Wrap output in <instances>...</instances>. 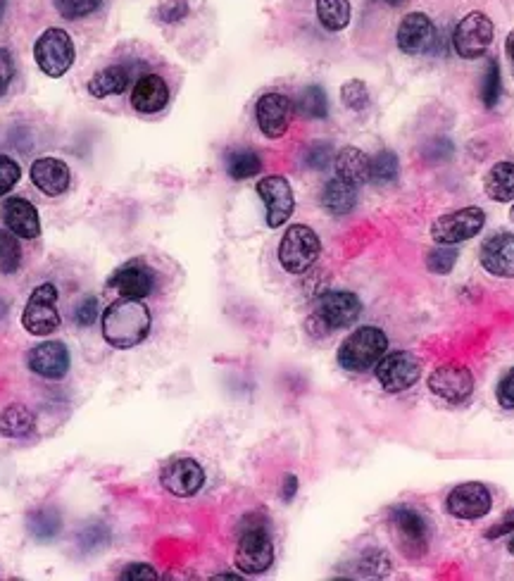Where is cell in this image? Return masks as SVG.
Returning a JSON list of instances; mask_svg holds the SVG:
<instances>
[{"label": "cell", "instance_id": "1", "mask_svg": "<svg viewBox=\"0 0 514 581\" xmlns=\"http://www.w3.org/2000/svg\"><path fill=\"white\" fill-rule=\"evenodd\" d=\"M150 324H153V317H150L148 305L136 298H122L103 312V339L112 348L127 351L148 339Z\"/></svg>", "mask_w": 514, "mask_h": 581}, {"label": "cell", "instance_id": "2", "mask_svg": "<svg viewBox=\"0 0 514 581\" xmlns=\"http://www.w3.org/2000/svg\"><path fill=\"white\" fill-rule=\"evenodd\" d=\"M388 351V336L376 327H360L338 348V365L348 372H367Z\"/></svg>", "mask_w": 514, "mask_h": 581}, {"label": "cell", "instance_id": "3", "mask_svg": "<svg viewBox=\"0 0 514 581\" xmlns=\"http://www.w3.org/2000/svg\"><path fill=\"white\" fill-rule=\"evenodd\" d=\"M274 562V546L265 520L257 515L246 517V527L238 536L236 567L246 574H265Z\"/></svg>", "mask_w": 514, "mask_h": 581}, {"label": "cell", "instance_id": "4", "mask_svg": "<svg viewBox=\"0 0 514 581\" xmlns=\"http://www.w3.org/2000/svg\"><path fill=\"white\" fill-rule=\"evenodd\" d=\"M319 253H322V241H319L315 229L305 227V224L288 227L279 243V262L288 274H305L315 265Z\"/></svg>", "mask_w": 514, "mask_h": 581}, {"label": "cell", "instance_id": "5", "mask_svg": "<svg viewBox=\"0 0 514 581\" xmlns=\"http://www.w3.org/2000/svg\"><path fill=\"white\" fill-rule=\"evenodd\" d=\"M486 224V212L476 205L455 210L450 215H441L431 224V239L443 246H457V243L474 239L481 234Z\"/></svg>", "mask_w": 514, "mask_h": 581}, {"label": "cell", "instance_id": "6", "mask_svg": "<svg viewBox=\"0 0 514 581\" xmlns=\"http://www.w3.org/2000/svg\"><path fill=\"white\" fill-rule=\"evenodd\" d=\"M34 58L46 77H62L74 62V43L70 34L65 29H46L36 41Z\"/></svg>", "mask_w": 514, "mask_h": 581}, {"label": "cell", "instance_id": "7", "mask_svg": "<svg viewBox=\"0 0 514 581\" xmlns=\"http://www.w3.org/2000/svg\"><path fill=\"white\" fill-rule=\"evenodd\" d=\"M424 362L415 353L396 351L388 353L376 362V379H379L381 389L388 393H400L412 389L419 379H422Z\"/></svg>", "mask_w": 514, "mask_h": 581}, {"label": "cell", "instance_id": "8", "mask_svg": "<svg viewBox=\"0 0 514 581\" xmlns=\"http://www.w3.org/2000/svg\"><path fill=\"white\" fill-rule=\"evenodd\" d=\"M493 43V22L486 12H469L453 31V48L460 58L476 60L486 55Z\"/></svg>", "mask_w": 514, "mask_h": 581}, {"label": "cell", "instance_id": "9", "mask_svg": "<svg viewBox=\"0 0 514 581\" xmlns=\"http://www.w3.org/2000/svg\"><path fill=\"white\" fill-rule=\"evenodd\" d=\"M362 312V303L350 291H329L317 301V312L310 322L319 324V334H329L334 329L350 327L357 322Z\"/></svg>", "mask_w": 514, "mask_h": 581}, {"label": "cell", "instance_id": "10", "mask_svg": "<svg viewBox=\"0 0 514 581\" xmlns=\"http://www.w3.org/2000/svg\"><path fill=\"white\" fill-rule=\"evenodd\" d=\"M391 529L398 548L410 558H419L429 548V522L422 512L412 508H396L391 512Z\"/></svg>", "mask_w": 514, "mask_h": 581}, {"label": "cell", "instance_id": "11", "mask_svg": "<svg viewBox=\"0 0 514 581\" xmlns=\"http://www.w3.org/2000/svg\"><path fill=\"white\" fill-rule=\"evenodd\" d=\"M55 303H58V289L53 284H41L31 293L27 308L22 312V324L31 336H48L60 327Z\"/></svg>", "mask_w": 514, "mask_h": 581}, {"label": "cell", "instance_id": "12", "mask_svg": "<svg viewBox=\"0 0 514 581\" xmlns=\"http://www.w3.org/2000/svg\"><path fill=\"white\" fill-rule=\"evenodd\" d=\"M257 196L267 205V224L269 229H279L291 220L293 210H296V198H293L291 184L288 179L272 174V177H262L257 181Z\"/></svg>", "mask_w": 514, "mask_h": 581}, {"label": "cell", "instance_id": "13", "mask_svg": "<svg viewBox=\"0 0 514 581\" xmlns=\"http://www.w3.org/2000/svg\"><path fill=\"white\" fill-rule=\"evenodd\" d=\"M398 48L405 55H429L438 46L436 24L424 12H410L398 24Z\"/></svg>", "mask_w": 514, "mask_h": 581}, {"label": "cell", "instance_id": "14", "mask_svg": "<svg viewBox=\"0 0 514 581\" xmlns=\"http://www.w3.org/2000/svg\"><path fill=\"white\" fill-rule=\"evenodd\" d=\"M162 489L177 498H191L203 489L205 472L193 458H172L160 472Z\"/></svg>", "mask_w": 514, "mask_h": 581}, {"label": "cell", "instance_id": "15", "mask_svg": "<svg viewBox=\"0 0 514 581\" xmlns=\"http://www.w3.org/2000/svg\"><path fill=\"white\" fill-rule=\"evenodd\" d=\"M448 512L457 520H481L491 512L493 498L491 491L479 481H467V484L455 486L448 496Z\"/></svg>", "mask_w": 514, "mask_h": 581}, {"label": "cell", "instance_id": "16", "mask_svg": "<svg viewBox=\"0 0 514 581\" xmlns=\"http://www.w3.org/2000/svg\"><path fill=\"white\" fill-rule=\"evenodd\" d=\"M429 389L448 403H465L474 391V377L465 365H441L431 372Z\"/></svg>", "mask_w": 514, "mask_h": 581}, {"label": "cell", "instance_id": "17", "mask_svg": "<svg viewBox=\"0 0 514 581\" xmlns=\"http://www.w3.org/2000/svg\"><path fill=\"white\" fill-rule=\"evenodd\" d=\"M293 103L284 93H265L255 105L257 127L267 139H281L291 127Z\"/></svg>", "mask_w": 514, "mask_h": 581}, {"label": "cell", "instance_id": "18", "mask_svg": "<svg viewBox=\"0 0 514 581\" xmlns=\"http://www.w3.org/2000/svg\"><path fill=\"white\" fill-rule=\"evenodd\" d=\"M155 281H158L155 279V272L150 270L146 262L129 260L112 272V277L108 279V286L110 289H115L117 293H122L124 298H136V301H143V298L153 293Z\"/></svg>", "mask_w": 514, "mask_h": 581}, {"label": "cell", "instance_id": "19", "mask_svg": "<svg viewBox=\"0 0 514 581\" xmlns=\"http://www.w3.org/2000/svg\"><path fill=\"white\" fill-rule=\"evenodd\" d=\"M5 229H10L17 239H36L41 234L39 212L27 198H8L0 208Z\"/></svg>", "mask_w": 514, "mask_h": 581}, {"label": "cell", "instance_id": "20", "mask_svg": "<svg viewBox=\"0 0 514 581\" xmlns=\"http://www.w3.org/2000/svg\"><path fill=\"white\" fill-rule=\"evenodd\" d=\"M29 370L46 379H62L70 370V353L62 341H48L29 353Z\"/></svg>", "mask_w": 514, "mask_h": 581}, {"label": "cell", "instance_id": "21", "mask_svg": "<svg viewBox=\"0 0 514 581\" xmlns=\"http://www.w3.org/2000/svg\"><path fill=\"white\" fill-rule=\"evenodd\" d=\"M481 265L493 277H514V234H495L481 248Z\"/></svg>", "mask_w": 514, "mask_h": 581}, {"label": "cell", "instance_id": "22", "mask_svg": "<svg viewBox=\"0 0 514 581\" xmlns=\"http://www.w3.org/2000/svg\"><path fill=\"white\" fill-rule=\"evenodd\" d=\"M31 181L46 196H62L70 189V167L58 158H41L31 165Z\"/></svg>", "mask_w": 514, "mask_h": 581}, {"label": "cell", "instance_id": "23", "mask_svg": "<svg viewBox=\"0 0 514 581\" xmlns=\"http://www.w3.org/2000/svg\"><path fill=\"white\" fill-rule=\"evenodd\" d=\"M169 103V86L167 81L158 77V74H143L136 81L134 91H131V105L136 112L143 115H153V112L165 110Z\"/></svg>", "mask_w": 514, "mask_h": 581}, {"label": "cell", "instance_id": "24", "mask_svg": "<svg viewBox=\"0 0 514 581\" xmlns=\"http://www.w3.org/2000/svg\"><path fill=\"white\" fill-rule=\"evenodd\" d=\"M336 177L348 181L353 186H362L369 181V172H372V158L355 146H346L343 151L336 153L334 158Z\"/></svg>", "mask_w": 514, "mask_h": 581}, {"label": "cell", "instance_id": "25", "mask_svg": "<svg viewBox=\"0 0 514 581\" xmlns=\"http://www.w3.org/2000/svg\"><path fill=\"white\" fill-rule=\"evenodd\" d=\"M322 208L329 212V215H348V212L355 210L357 205V186L348 184V181L343 179H331L327 186H324L322 191Z\"/></svg>", "mask_w": 514, "mask_h": 581}, {"label": "cell", "instance_id": "26", "mask_svg": "<svg viewBox=\"0 0 514 581\" xmlns=\"http://www.w3.org/2000/svg\"><path fill=\"white\" fill-rule=\"evenodd\" d=\"M486 196L495 203L514 201V162H495L484 179Z\"/></svg>", "mask_w": 514, "mask_h": 581}, {"label": "cell", "instance_id": "27", "mask_svg": "<svg viewBox=\"0 0 514 581\" xmlns=\"http://www.w3.org/2000/svg\"><path fill=\"white\" fill-rule=\"evenodd\" d=\"M127 84H129L127 67L110 65V67H105V70H100L96 77L89 81V93L93 98H98V101H103V98L122 93L124 89H127Z\"/></svg>", "mask_w": 514, "mask_h": 581}, {"label": "cell", "instance_id": "28", "mask_svg": "<svg viewBox=\"0 0 514 581\" xmlns=\"http://www.w3.org/2000/svg\"><path fill=\"white\" fill-rule=\"evenodd\" d=\"M36 429L34 415H31L29 408L15 403L8 405L3 412H0V434L8 436V439H24L31 431Z\"/></svg>", "mask_w": 514, "mask_h": 581}, {"label": "cell", "instance_id": "29", "mask_svg": "<svg viewBox=\"0 0 514 581\" xmlns=\"http://www.w3.org/2000/svg\"><path fill=\"white\" fill-rule=\"evenodd\" d=\"M262 172V158L253 148H238V151H229L227 155V174L231 179L243 181L250 177H257Z\"/></svg>", "mask_w": 514, "mask_h": 581}, {"label": "cell", "instance_id": "30", "mask_svg": "<svg viewBox=\"0 0 514 581\" xmlns=\"http://www.w3.org/2000/svg\"><path fill=\"white\" fill-rule=\"evenodd\" d=\"M317 20L327 31H343L350 24V0H317Z\"/></svg>", "mask_w": 514, "mask_h": 581}, {"label": "cell", "instance_id": "31", "mask_svg": "<svg viewBox=\"0 0 514 581\" xmlns=\"http://www.w3.org/2000/svg\"><path fill=\"white\" fill-rule=\"evenodd\" d=\"M293 108L298 110V115L307 117V120H324V117L329 115L327 91L317 84L307 86V89H303V93H300L298 103L293 105Z\"/></svg>", "mask_w": 514, "mask_h": 581}, {"label": "cell", "instance_id": "32", "mask_svg": "<svg viewBox=\"0 0 514 581\" xmlns=\"http://www.w3.org/2000/svg\"><path fill=\"white\" fill-rule=\"evenodd\" d=\"M22 265V248L10 229H0V272L15 274Z\"/></svg>", "mask_w": 514, "mask_h": 581}, {"label": "cell", "instance_id": "33", "mask_svg": "<svg viewBox=\"0 0 514 581\" xmlns=\"http://www.w3.org/2000/svg\"><path fill=\"white\" fill-rule=\"evenodd\" d=\"M62 529V520L55 510H39L31 512L29 517V531L36 536L39 541L55 539Z\"/></svg>", "mask_w": 514, "mask_h": 581}, {"label": "cell", "instance_id": "34", "mask_svg": "<svg viewBox=\"0 0 514 581\" xmlns=\"http://www.w3.org/2000/svg\"><path fill=\"white\" fill-rule=\"evenodd\" d=\"M503 96V79H500V65L498 60H488L484 81H481V103L486 105L488 110L495 108Z\"/></svg>", "mask_w": 514, "mask_h": 581}, {"label": "cell", "instance_id": "35", "mask_svg": "<svg viewBox=\"0 0 514 581\" xmlns=\"http://www.w3.org/2000/svg\"><path fill=\"white\" fill-rule=\"evenodd\" d=\"M398 179V155L391 151H381L376 158H372V172H369V181L372 184L386 186Z\"/></svg>", "mask_w": 514, "mask_h": 581}, {"label": "cell", "instance_id": "36", "mask_svg": "<svg viewBox=\"0 0 514 581\" xmlns=\"http://www.w3.org/2000/svg\"><path fill=\"white\" fill-rule=\"evenodd\" d=\"M457 258H460V248L438 243V248H431V253L426 255V267L434 274H448L453 272Z\"/></svg>", "mask_w": 514, "mask_h": 581}, {"label": "cell", "instance_id": "37", "mask_svg": "<svg viewBox=\"0 0 514 581\" xmlns=\"http://www.w3.org/2000/svg\"><path fill=\"white\" fill-rule=\"evenodd\" d=\"M341 101H343V105H346V108L355 110V112L365 110L369 105V89H367L365 81H360V79L346 81V84L341 86Z\"/></svg>", "mask_w": 514, "mask_h": 581}, {"label": "cell", "instance_id": "38", "mask_svg": "<svg viewBox=\"0 0 514 581\" xmlns=\"http://www.w3.org/2000/svg\"><path fill=\"white\" fill-rule=\"evenodd\" d=\"M53 3L62 17H67V20H81V17L93 15L103 0H53Z\"/></svg>", "mask_w": 514, "mask_h": 581}, {"label": "cell", "instance_id": "39", "mask_svg": "<svg viewBox=\"0 0 514 581\" xmlns=\"http://www.w3.org/2000/svg\"><path fill=\"white\" fill-rule=\"evenodd\" d=\"M334 158H336L334 148H331V143H327V141L312 143V146L307 148V153H305L307 167H312V170H317V172L327 170Z\"/></svg>", "mask_w": 514, "mask_h": 581}, {"label": "cell", "instance_id": "40", "mask_svg": "<svg viewBox=\"0 0 514 581\" xmlns=\"http://www.w3.org/2000/svg\"><path fill=\"white\" fill-rule=\"evenodd\" d=\"M20 177H22L20 165H17L10 155H0V198L15 189V184L20 181Z\"/></svg>", "mask_w": 514, "mask_h": 581}, {"label": "cell", "instance_id": "41", "mask_svg": "<svg viewBox=\"0 0 514 581\" xmlns=\"http://www.w3.org/2000/svg\"><path fill=\"white\" fill-rule=\"evenodd\" d=\"M360 570L365 577H388L391 574V562L384 558V553L367 551L360 560Z\"/></svg>", "mask_w": 514, "mask_h": 581}, {"label": "cell", "instance_id": "42", "mask_svg": "<svg viewBox=\"0 0 514 581\" xmlns=\"http://www.w3.org/2000/svg\"><path fill=\"white\" fill-rule=\"evenodd\" d=\"M79 541L84 551H96V548H103L105 543L110 541V534L103 524H91V527H86L84 531H81Z\"/></svg>", "mask_w": 514, "mask_h": 581}, {"label": "cell", "instance_id": "43", "mask_svg": "<svg viewBox=\"0 0 514 581\" xmlns=\"http://www.w3.org/2000/svg\"><path fill=\"white\" fill-rule=\"evenodd\" d=\"M15 77V62H12L10 51L0 48V96H5Z\"/></svg>", "mask_w": 514, "mask_h": 581}, {"label": "cell", "instance_id": "44", "mask_svg": "<svg viewBox=\"0 0 514 581\" xmlns=\"http://www.w3.org/2000/svg\"><path fill=\"white\" fill-rule=\"evenodd\" d=\"M96 315H98V301L91 296H86L84 301L77 305V310H74V320H77V324H81V327H89V324L96 320Z\"/></svg>", "mask_w": 514, "mask_h": 581}, {"label": "cell", "instance_id": "45", "mask_svg": "<svg viewBox=\"0 0 514 581\" xmlns=\"http://www.w3.org/2000/svg\"><path fill=\"white\" fill-rule=\"evenodd\" d=\"M124 581H155L158 579V572L150 565H143V562H134V565L124 567L122 572Z\"/></svg>", "mask_w": 514, "mask_h": 581}, {"label": "cell", "instance_id": "46", "mask_svg": "<svg viewBox=\"0 0 514 581\" xmlns=\"http://www.w3.org/2000/svg\"><path fill=\"white\" fill-rule=\"evenodd\" d=\"M188 15V3L186 0H169L160 8V20L162 22H179Z\"/></svg>", "mask_w": 514, "mask_h": 581}, {"label": "cell", "instance_id": "47", "mask_svg": "<svg viewBox=\"0 0 514 581\" xmlns=\"http://www.w3.org/2000/svg\"><path fill=\"white\" fill-rule=\"evenodd\" d=\"M498 403L503 405L505 410L514 408V370L507 372L503 381L498 384Z\"/></svg>", "mask_w": 514, "mask_h": 581}, {"label": "cell", "instance_id": "48", "mask_svg": "<svg viewBox=\"0 0 514 581\" xmlns=\"http://www.w3.org/2000/svg\"><path fill=\"white\" fill-rule=\"evenodd\" d=\"M514 531V510H507L503 515V520L495 522L491 529H486V539H500V536L512 534Z\"/></svg>", "mask_w": 514, "mask_h": 581}, {"label": "cell", "instance_id": "49", "mask_svg": "<svg viewBox=\"0 0 514 581\" xmlns=\"http://www.w3.org/2000/svg\"><path fill=\"white\" fill-rule=\"evenodd\" d=\"M296 491H298V479L293 477V474H286L284 491H281V496H284V501H293V496H296Z\"/></svg>", "mask_w": 514, "mask_h": 581}, {"label": "cell", "instance_id": "50", "mask_svg": "<svg viewBox=\"0 0 514 581\" xmlns=\"http://www.w3.org/2000/svg\"><path fill=\"white\" fill-rule=\"evenodd\" d=\"M505 48H507V55H510V60H512V70H514V29L510 31V36H507Z\"/></svg>", "mask_w": 514, "mask_h": 581}, {"label": "cell", "instance_id": "51", "mask_svg": "<svg viewBox=\"0 0 514 581\" xmlns=\"http://www.w3.org/2000/svg\"><path fill=\"white\" fill-rule=\"evenodd\" d=\"M215 581H222V579H234V581H238L241 577H238V574H215V577H212Z\"/></svg>", "mask_w": 514, "mask_h": 581}, {"label": "cell", "instance_id": "52", "mask_svg": "<svg viewBox=\"0 0 514 581\" xmlns=\"http://www.w3.org/2000/svg\"><path fill=\"white\" fill-rule=\"evenodd\" d=\"M386 5H391V8H398V5H403L405 0H384Z\"/></svg>", "mask_w": 514, "mask_h": 581}, {"label": "cell", "instance_id": "53", "mask_svg": "<svg viewBox=\"0 0 514 581\" xmlns=\"http://www.w3.org/2000/svg\"><path fill=\"white\" fill-rule=\"evenodd\" d=\"M510 553H512V555H514V539H512V541H510Z\"/></svg>", "mask_w": 514, "mask_h": 581}, {"label": "cell", "instance_id": "54", "mask_svg": "<svg viewBox=\"0 0 514 581\" xmlns=\"http://www.w3.org/2000/svg\"><path fill=\"white\" fill-rule=\"evenodd\" d=\"M510 220L514 222V205H512V210H510Z\"/></svg>", "mask_w": 514, "mask_h": 581}]
</instances>
